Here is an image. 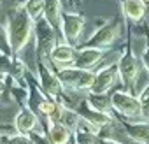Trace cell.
<instances>
[{"label": "cell", "mask_w": 149, "mask_h": 144, "mask_svg": "<svg viewBox=\"0 0 149 144\" xmlns=\"http://www.w3.org/2000/svg\"><path fill=\"white\" fill-rule=\"evenodd\" d=\"M47 139L51 144H67L70 141V128L60 121H47Z\"/></svg>", "instance_id": "4fadbf2b"}, {"label": "cell", "mask_w": 149, "mask_h": 144, "mask_svg": "<svg viewBox=\"0 0 149 144\" xmlns=\"http://www.w3.org/2000/svg\"><path fill=\"white\" fill-rule=\"evenodd\" d=\"M121 27H123V25H121L119 20H114V21L105 23L104 27H100V28L84 42V46H86V48H100V49L109 48V46L119 37Z\"/></svg>", "instance_id": "5b68a950"}, {"label": "cell", "mask_w": 149, "mask_h": 144, "mask_svg": "<svg viewBox=\"0 0 149 144\" xmlns=\"http://www.w3.org/2000/svg\"><path fill=\"white\" fill-rule=\"evenodd\" d=\"M86 104L91 109L98 111V113L111 114V109H112V100H111V95H107V93H93V92H88Z\"/></svg>", "instance_id": "2e32d148"}, {"label": "cell", "mask_w": 149, "mask_h": 144, "mask_svg": "<svg viewBox=\"0 0 149 144\" xmlns=\"http://www.w3.org/2000/svg\"><path fill=\"white\" fill-rule=\"evenodd\" d=\"M74 144H76V142H74Z\"/></svg>", "instance_id": "4316f807"}, {"label": "cell", "mask_w": 149, "mask_h": 144, "mask_svg": "<svg viewBox=\"0 0 149 144\" xmlns=\"http://www.w3.org/2000/svg\"><path fill=\"white\" fill-rule=\"evenodd\" d=\"M0 144H6V135H0Z\"/></svg>", "instance_id": "cb8c5ba5"}, {"label": "cell", "mask_w": 149, "mask_h": 144, "mask_svg": "<svg viewBox=\"0 0 149 144\" xmlns=\"http://www.w3.org/2000/svg\"><path fill=\"white\" fill-rule=\"evenodd\" d=\"M0 95H2V90H0Z\"/></svg>", "instance_id": "d4e9b609"}, {"label": "cell", "mask_w": 149, "mask_h": 144, "mask_svg": "<svg viewBox=\"0 0 149 144\" xmlns=\"http://www.w3.org/2000/svg\"><path fill=\"white\" fill-rule=\"evenodd\" d=\"M33 25H35V21L28 14L25 6L23 4L16 6L14 11L9 16V23H7V34H9V42H11L13 55H18L28 44V41L32 37V32H33Z\"/></svg>", "instance_id": "6da1fadb"}, {"label": "cell", "mask_w": 149, "mask_h": 144, "mask_svg": "<svg viewBox=\"0 0 149 144\" xmlns=\"http://www.w3.org/2000/svg\"><path fill=\"white\" fill-rule=\"evenodd\" d=\"M0 51H2V53H6V55H11V56H13L7 28H2V27H0Z\"/></svg>", "instance_id": "44dd1931"}, {"label": "cell", "mask_w": 149, "mask_h": 144, "mask_svg": "<svg viewBox=\"0 0 149 144\" xmlns=\"http://www.w3.org/2000/svg\"><path fill=\"white\" fill-rule=\"evenodd\" d=\"M125 18L132 21H140L146 16V2L144 0H123L121 4Z\"/></svg>", "instance_id": "5bb4252c"}, {"label": "cell", "mask_w": 149, "mask_h": 144, "mask_svg": "<svg viewBox=\"0 0 149 144\" xmlns=\"http://www.w3.org/2000/svg\"><path fill=\"white\" fill-rule=\"evenodd\" d=\"M139 67H140V62L135 58L133 51L128 48L121 58L118 60V70H119V78L123 81V85L126 86V90H132L133 83H135V78H137V72H139Z\"/></svg>", "instance_id": "ba28073f"}, {"label": "cell", "mask_w": 149, "mask_h": 144, "mask_svg": "<svg viewBox=\"0 0 149 144\" xmlns=\"http://www.w3.org/2000/svg\"><path fill=\"white\" fill-rule=\"evenodd\" d=\"M125 132L137 144H149V123H125Z\"/></svg>", "instance_id": "9a60e30c"}, {"label": "cell", "mask_w": 149, "mask_h": 144, "mask_svg": "<svg viewBox=\"0 0 149 144\" xmlns=\"http://www.w3.org/2000/svg\"><path fill=\"white\" fill-rule=\"evenodd\" d=\"M74 58H76V49L67 42L56 44L49 53V60L56 65H72Z\"/></svg>", "instance_id": "7c38bea8"}, {"label": "cell", "mask_w": 149, "mask_h": 144, "mask_svg": "<svg viewBox=\"0 0 149 144\" xmlns=\"http://www.w3.org/2000/svg\"><path fill=\"white\" fill-rule=\"evenodd\" d=\"M13 125H14V130H16L18 134H30L32 130L37 128V125H39V116H37L28 106H23V107L18 111V114H16Z\"/></svg>", "instance_id": "8fae6325"}, {"label": "cell", "mask_w": 149, "mask_h": 144, "mask_svg": "<svg viewBox=\"0 0 149 144\" xmlns=\"http://www.w3.org/2000/svg\"><path fill=\"white\" fill-rule=\"evenodd\" d=\"M58 78L63 85V88H68V90H88L91 88L93 81H95V74L91 70H86V69H77V67H61L58 72Z\"/></svg>", "instance_id": "7a4b0ae2"}, {"label": "cell", "mask_w": 149, "mask_h": 144, "mask_svg": "<svg viewBox=\"0 0 149 144\" xmlns=\"http://www.w3.org/2000/svg\"><path fill=\"white\" fill-rule=\"evenodd\" d=\"M6 144H33V141L30 139L28 134H18V132H13V134L6 135Z\"/></svg>", "instance_id": "ffe728a7"}, {"label": "cell", "mask_w": 149, "mask_h": 144, "mask_svg": "<svg viewBox=\"0 0 149 144\" xmlns=\"http://www.w3.org/2000/svg\"><path fill=\"white\" fill-rule=\"evenodd\" d=\"M37 72H39L40 90H42L49 99L58 100L60 95L63 93V85H61L58 74L49 67L47 58H39V60H37Z\"/></svg>", "instance_id": "3957f363"}, {"label": "cell", "mask_w": 149, "mask_h": 144, "mask_svg": "<svg viewBox=\"0 0 149 144\" xmlns=\"http://www.w3.org/2000/svg\"><path fill=\"white\" fill-rule=\"evenodd\" d=\"M104 56V49L100 48H81L79 51H76V58H74L72 65L77 69H86L90 70L91 67H95Z\"/></svg>", "instance_id": "30bf717a"}, {"label": "cell", "mask_w": 149, "mask_h": 144, "mask_svg": "<svg viewBox=\"0 0 149 144\" xmlns=\"http://www.w3.org/2000/svg\"><path fill=\"white\" fill-rule=\"evenodd\" d=\"M119 78V70H118V62L116 63H109L105 67H102L97 74H95V81L90 88V92L93 93H107L114 83Z\"/></svg>", "instance_id": "9c48e42d"}, {"label": "cell", "mask_w": 149, "mask_h": 144, "mask_svg": "<svg viewBox=\"0 0 149 144\" xmlns=\"http://www.w3.org/2000/svg\"><path fill=\"white\" fill-rule=\"evenodd\" d=\"M60 27H61V35H63V41L70 46H74L81 34H83V28H84V18L79 16V14H70V13H61V18H60Z\"/></svg>", "instance_id": "52a82bcc"}, {"label": "cell", "mask_w": 149, "mask_h": 144, "mask_svg": "<svg viewBox=\"0 0 149 144\" xmlns=\"http://www.w3.org/2000/svg\"><path fill=\"white\" fill-rule=\"evenodd\" d=\"M13 132H16L14 125H4V123H0V135H9Z\"/></svg>", "instance_id": "7402d4cb"}, {"label": "cell", "mask_w": 149, "mask_h": 144, "mask_svg": "<svg viewBox=\"0 0 149 144\" xmlns=\"http://www.w3.org/2000/svg\"><path fill=\"white\" fill-rule=\"evenodd\" d=\"M142 63L149 69V46H147V49L144 51V55H142Z\"/></svg>", "instance_id": "603a6c76"}, {"label": "cell", "mask_w": 149, "mask_h": 144, "mask_svg": "<svg viewBox=\"0 0 149 144\" xmlns=\"http://www.w3.org/2000/svg\"><path fill=\"white\" fill-rule=\"evenodd\" d=\"M25 9L28 11V14L32 16V20H39L40 16H44V0H28L26 4H23Z\"/></svg>", "instance_id": "d6986e66"}, {"label": "cell", "mask_w": 149, "mask_h": 144, "mask_svg": "<svg viewBox=\"0 0 149 144\" xmlns=\"http://www.w3.org/2000/svg\"><path fill=\"white\" fill-rule=\"evenodd\" d=\"M74 141L76 144H104V139L98 134L86 130H74Z\"/></svg>", "instance_id": "ac0fdd59"}, {"label": "cell", "mask_w": 149, "mask_h": 144, "mask_svg": "<svg viewBox=\"0 0 149 144\" xmlns=\"http://www.w3.org/2000/svg\"><path fill=\"white\" fill-rule=\"evenodd\" d=\"M144 2H149V0H144Z\"/></svg>", "instance_id": "484cf974"}, {"label": "cell", "mask_w": 149, "mask_h": 144, "mask_svg": "<svg viewBox=\"0 0 149 144\" xmlns=\"http://www.w3.org/2000/svg\"><path fill=\"white\" fill-rule=\"evenodd\" d=\"M44 18L49 21L51 27L54 28L60 27V18H61L60 0H44Z\"/></svg>", "instance_id": "e0dca14e"}, {"label": "cell", "mask_w": 149, "mask_h": 144, "mask_svg": "<svg viewBox=\"0 0 149 144\" xmlns=\"http://www.w3.org/2000/svg\"><path fill=\"white\" fill-rule=\"evenodd\" d=\"M33 30H35V35H37V55H39V58H49L51 49L58 44L56 28L51 27L49 21L42 16V18L35 20Z\"/></svg>", "instance_id": "277c9868"}, {"label": "cell", "mask_w": 149, "mask_h": 144, "mask_svg": "<svg viewBox=\"0 0 149 144\" xmlns=\"http://www.w3.org/2000/svg\"><path fill=\"white\" fill-rule=\"evenodd\" d=\"M112 109H116L119 114L126 118H140L142 116V106L139 97L132 95L130 92H112L111 95Z\"/></svg>", "instance_id": "8992f818"}]
</instances>
